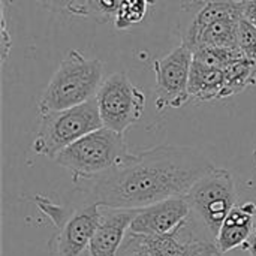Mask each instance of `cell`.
Instances as JSON below:
<instances>
[{
  "mask_svg": "<svg viewBox=\"0 0 256 256\" xmlns=\"http://www.w3.org/2000/svg\"><path fill=\"white\" fill-rule=\"evenodd\" d=\"M214 165L189 146L162 144L130 153L120 165L94 178L90 202L104 208H142L184 196Z\"/></svg>",
  "mask_w": 256,
  "mask_h": 256,
  "instance_id": "cell-1",
  "label": "cell"
},
{
  "mask_svg": "<svg viewBox=\"0 0 256 256\" xmlns=\"http://www.w3.org/2000/svg\"><path fill=\"white\" fill-rule=\"evenodd\" d=\"M104 76V63L99 58H87L76 50H70L38 102L39 112L58 111L81 105L96 98Z\"/></svg>",
  "mask_w": 256,
  "mask_h": 256,
  "instance_id": "cell-2",
  "label": "cell"
},
{
  "mask_svg": "<svg viewBox=\"0 0 256 256\" xmlns=\"http://www.w3.org/2000/svg\"><path fill=\"white\" fill-rule=\"evenodd\" d=\"M129 154L124 134L102 126L66 147L54 160L72 174L74 182H80L94 180L120 165Z\"/></svg>",
  "mask_w": 256,
  "mask_h": 256,
  "instance_id": "cell-3",
  "label": "cell"
},
{
  "mask_svg": "<svg viewBox=\"0 0 256 256\" xmlns=\"http://www.w3.org/2000/svg\"><path fill=\"white\" fill-rule=\"evenodd\" d=\"M39 116L32 150L52 160L66 147L104 126L96 98L72 108L39 112Z\"/></svg>",
  "mask_w": 256,
  "mask_h": 256,
  "instance_id": "cell-4",
  "label": "cell"
},
{
  "mask_svg": "<svg viewBox=\"0 0 256 256\" xmlns=\"http://www.w3.org/2000/svg\"><path fill=\"white\" fill-rule=\"evenodd\" d=\"M192 213L208 236L216 240L230 212L237 206V189L228 170L213 168L184 195Z\"/></svg>",
  "mask_w": 256,
  "mask_h": 256,
  "instance_id": "cell-5",
  "label": "cell"
},
{
  "mask_svg": "<svg viewBox=\"0 0 256 256\" xmlns=\"http://www.w3.org/2000/svg\"><path fill=\"white\" fill-rule=\"evenodd\" d=\"M105 128L124 134L138 123L146 110V94L129 80L126 72L108 76L96 94Z\"/></svg>",
  "mask_w": 256,
  "mask_h": 256,
  "instance_id": "cell-6",
  "label": "cell"
},
{
  "mask_svg": "<svg viewBox=\"0 0 256 256\" xmlns=\"http://www.w3.org/2000/svg\"><path fill=\"white\" fill-rule=\"evenodd\" d=\"M194 60L192 50L180 42L170 54L154 60L153 68L156 72L154 106L162 112L168 108H182L190 100L189 78Z\"/></svg>",
  "mask_w": 256,
  "mask_h": 256,
  "instance_id": "cell-7",
  "label": "cell"
},
{
  "mask_svg": "<svg viewBox=\"0 0 256 256\" xmlns=\"http://www.w3.org/2000/svg\"><path fill=\"white\" fill-rule=\"evenodd\" d=\"M190 206L184 196L170 198L148 207L136 208L129 231L142 236H164L174 232L190 220Z\"/></svg>",
  "mask_w": 256,
  "mask_h": 256,
  "instance_id": "cell-8",
  "label": "cell"
},
{
  "mask_svg": "<svg viewBox=\"0 0 256 256\" xmlns=\"http://www.w3.org/2000/svg\"><path fill=\"white\" fill-rule=\"evenodd\" d=\"M102 207L94 202L72 210L69 218L58 226L57 256H81L88 249L93 234L100 220Z\"/></svg>",
  "mask_w": 256,
  "mask_h": 256,
  "instance_id": "cell-9",
  "label": "cell"
},
{
  "mask_svg": "<svg viewBox=\"0 0 256 256\" xmlns=\"http://www.w3.org/2000/svg\"><path fill=\"white\" fill-rule=\"evenodd\" d=\"M183 8L189 18L180 24V36L190 50L208 26L226 16L242 15V0H190Z\"/></svg>",
  "mask_w": 256,
  "mask_h": 256,
  "instance_id": "cell-10",
  "label": "cell"
},
{
  "mask_svg": "<svg viewBox=\"0 0 256 256\" xmlns=\"http://www.w3.org/2000/svg\"><path fill=\"white\" fill-rule=\"evenodd\" d=\"M135 212L136 208H104L88 246V255L118 256L120 246L130 228Z\"/></svg>",
  "mask_w": 256,
  "mask_h": 256,
  "instance_id": "cell-11",
  "label": "cell"
},
{
  "mask_svg": "<svg viewBox=\"0 0 256 256\" xmlns=\"http://www.w3.org/2000/svg\"><path fill=\"white\" fill-rule=\"evenodd\" d=\"M256 202L244 201L237 204L222 224L214 240L220 254H226L237 248H244L255 230Z\"/></svg>",
  "mask_w": 256,
  "mask_h": 256,
  "instance_id": "cell-12",
  "label": "cell"
},
{
  "mask_svg": "<svg viewBox=\"0 0 256 256\" xmlns=\"http://www.w3.org/2000/svg\"><path fill=\"white\" fill-rule=\"evenodd\" d=\"M225 87V70L222 68L208 66L200 60H192L189 94L190 99L200 102H208L220 99Z\"/></svg>",
  "mask_w": 256,
  "mask_h": 256,
  "instance_id": "cell-13",
  "label": "cell"
},
{
  "mask_svg": "<svg viewBox=\"0 0 256 256\" xmlns=\"http://www.w3.org/2000/svg\"><path fill=\"white\" fill-rule=\"evenodd\" d=\"M224 70H225V87L220 99L236 96L244 92L248 87L256 84V64L246 57L231 62L228 66L224 68Z\"/></svg>",
  "mask_w": 256,
  "mask_h": 256,
  "instance_id": "cell-14",
  "label": "cell"
},
{
  "mask_svg": "<svg viewBox=\"0 0 256 256\" xmlns=\"http://www.w3.org/2000/svg\"><path fill=\"white\" fill-rule=\"evenodd\" d=\"M156 4V0H123L116 18L114 27L117 30H128L141 24L150 12V8Z\"/></svg>",
  "mask_w": 256,
  "mask_h": 256,
  "instance_id": "cell-15",
  "label": "cell"
},
{
  "mask_svg": "<svg viewBox=\"0 0 256 256\" xmlns=\"http://www.w3.org/2000/svg\"><path fill=\"white\" fill-rule=\"evenodd\" d=\"M122 3L123 0H87L84 16H90L102 22H114Z\"/></svg>",
  "mask_w": 256,
  "mask_h": 256,
  "instance_id": "cell-16",
  "label": "cell"
},
{
  "mask_svg": "<svg viewBox=\"0 0 256 256\" xmlns=\"http://www.w3.org/2000/svg\"><path fill=\"white\" fill-rule=\"evenodd\" d=\"M238 48L246 58L256 64V27L243 16L238 24Z\"/></svg>",
  "mask_w": 256,
  "mask_h": 256,
  "instance_id": "cell-17",
  "label": "cell"
},
{
  "mask_svg": "<svg viewBox=\"0 0 256 256\" xmlns=\"http://www.w3.org/2000/svg\"><path fill=\"white\" fill-rule=\"evenodd\" d=\"M39 3L58 14L84 16V8L87 0H40Z\"/></svg>",
  "mask_w": 256,
  "mask_h": 256,
  "instance_id": "cell-18",
  "label": "cell"
},
{
  "mask_svg": "<svg viewBox=\"0 0 256 256\" xmlns=\"http://www.w3.org/2000/svg\"><path fill=\"white\" fill-rule=\"evenodd\" d=\"M12 48V39L8 32V21H6V9L3 6V14H2V62L4 63L8 60L9 51Z\"/></svg>",
  "mask_w": 256,
  "mask_h": 256,
  "instance_id": "cell-19",
  "label": "cell"
},
{
  "mask_svg": "<svg viewBox=\"0 0 256 256\" xmlns=\"http://www.w3.org/2000/svg\"><path fill=\"white\" fill-rule=\"evenodd\" d=\"M242 16L256 27V0H242Z\"/></svg>",
  "mask_w": 256,
  "mask_h": 256,
  "instance_id": "cell-20",
  "label": "cell"
},
{
  "mask_svg": "<svg viewBox=\"0 0 256 256\" xmlns=\"http://www.w3.org/2000/svg\"><path fill=\"white\" fill-rule=\"evenodd\" d=\"M218 254H219V249H218L216 243L214 242H210V243L206 244V248L200 252L198 256H216Z\"/></svg>",
  "mask_w": 256,
  "mask_h": 256,
  "instance_id": "cell-21",
  "label": "cell"
},
{
  "mask_svg": "<svg viewBox=\"0 0 256 256\" xmlns=\"http://www.w3.org/2000/svg\"><path fill=\"white\" fill-rule=\"evenodd\" d=\"M244 249H248L250 252V256H256V225L252 236H250V238H249V242H248V244L244 246Z\"/></svg>",
  "mask_w": 256,
  "mask_h": 256,
  "instance_id": "cell-22",
  "label": "cell"
},
{
  "mask_svg": "<svg viewBox=\"0 0 256 256\" xmlns=\"http://www.w3.org/2000/svg\"><path fill=\"white\" fill-rule=\"evenodd\" d=\"M254 158H255V164H256V147H255V152H254Z\"/></svg>",
  "mask_w": 256,
  "mask_h": 256,
  "instance_id": "cell-23",
  "label": "cell"
},
{
  "mask_svg": "<svg viewBox=\"0 0 256 256\" xmlns=\"http://www.w3.org/2000/svg\"><path fill=\"white\" fill-rule=\"evenodd\" d=\"M216 256H224V254H220V252H219V254H218V255Z\"/></svg>",
  "mask_w": 256,
  "mask_h": 256,
  "instance_id": "cell-24",
  "label": "cell"
},
{
  "mask_svg": "<svg viewBox=\"0 0 256 256\" xmlns=\"http://www.w3.org/2000/svg\"><path fill=\"white\" fill-rule=\"evenodd\" d=\"M38 2H40V0H38Z\"/></svg>",
  "mask_w": 256,
  "mask_h": 256,
  "instance_id": "cell-25",
  "label": "cell"
}]
</instances>
